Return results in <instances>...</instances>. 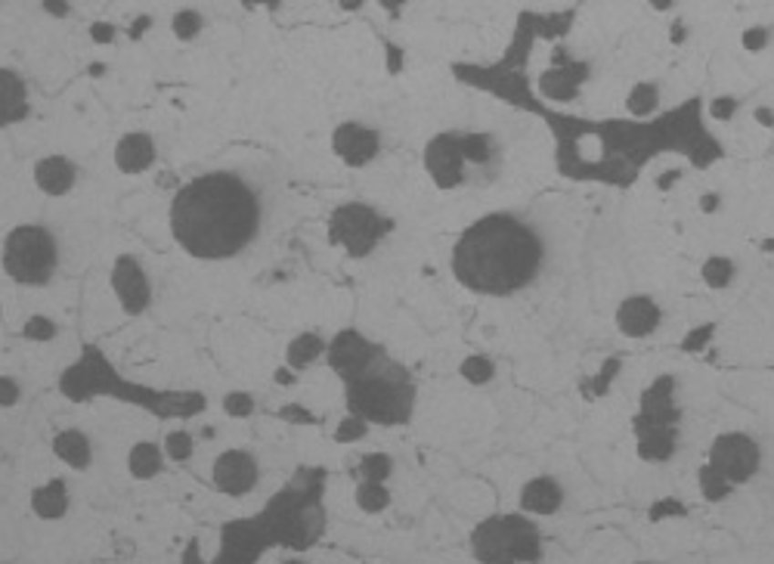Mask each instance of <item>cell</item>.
Listing matches in <instances>:
<instances>
[{"instance_id": "6da1fadb", "label": "cell", "mask_w": 774, "mask_h": 564, "mask_svg": "<svg viewBox=\"0 0 774 564\" xmlns=\"http://www.w3.org/2000/svg\"><path fill=\"white\" fill-rule=\"evenodd\" d=\"M261 226V202L236 174L195 177L170 202V230L192 257L221 261L239 255Z\"/></svg>"}, {"instance_id": "7a4b0ae2", "label": "cell", "mask_w": 774, "mask_h": 564, "mask_svg": "<svg viewBox=\"0 0 774 564\" xmlns=\"http://www.w3.org/2000/svg\"><path fill=\"white\" fill-rule=\"evenodd\" d=\"M545 245L533 226L511 214L474 221L452 248V273L477 295H511L542 267Z\"/></svg>"}, {"instance_id": "3957f363", "label": "cell", "mask_w": 774, "mask_h": 564, "mask_svg": "<svg viewBox=\"0 0 774 564\" xmlns=\"http://www.w3.org/2000/svg\"><path fill=\"white\" fill-rule=\"evenodd\" d=\"M347 406L363 422L403 425L416 406V388L397 366H385L378 372L366 370L347 381Z\"/></svg>"}, {"instance_id": "277c9868", "label": "cell", "mask_w": 774, "mask_h": 564, "mask_svg": "<svg viewBox=\"0 0 774 564\" xmlns=\"http://www.w3.org/2000/svg\"><path fill=\"white\" fill-rule=\"evenodd\" d=\"M471 549L480 564H533L542 552V539L536 524L523 515H496L474 527Z\"/></svg>"}, {"instance_id": "5b68a950", "label": "cell", "mask_w": 774, "mask_h": 564, "mask_svg": "<svg viewBox=\"0 0 774 564\" xmlns=\"http://www.w3.org/2000/svg\"><path fill=\"white\" fill-rule=\"evenodd\" d=\"M496 162V146L487 134H437L425 146V168L440 190L465 183L468 168H487Z\"/></svg>"}, {"instance_id": "8992f818", "label": "cell", "mask_w": 774, "mask_h": 564, "mask_svg": "<svg viewBox=\"0 0 774 564\" xmlns=\"http://www.w3.org/2000/svg\"><path fill=\"white\" fill-rule=\"evenodd\" d=\"M59 252L50 230L35 224H22L4 239V270L22 286H46L57 273Z\"/></svg>"}, {"instance_id": "52a82bcc", "label": "cell", "mask_w": 774, "mask_h": 564, "mask_svg": "<svg viewBox=\"0 0 774 564\" xmlns=\"http://www.w3.org/2000/svg\"><path fill=\"white\" fill-rule=\"evenodd\" d=\"M759 462H762L759 444H756L749 434L731 431V434L716 437L713 450H709L707 468L718 477V481H725L731 487V484L749 481V477L759 472Z\"/></svg>"}, {"instance_id": "ba28073f", "label": "cell", "mask_w": 774, "mask_h": 564, "mask_svg": "<svg viewBox=\"0 0 774 564\" xmlns=\"http://www.w3.org/2000/svg\"><path fill=\"white\" fill-rule=\"evenodd\" d=\"M387 221H381L372 208L366 205H344L332 214V239L341 242L354 257L369 255L375 242L387 233Z\"/></svg>"}, {"instance_id": "9c48e42d", "label": "cell", "mask_w": 774, "mask_h": 564, "mask_svg": "<svg viewBox=\"0 0 774 564\" xmlns=\"http://www.w3.org/2000/svg\"><path fill=\"white\" fill-rule=\"evenodd\" d=\"M325 354H328V366H332L344 381H350L369 370L378 350H375L372 341H366L363 335L354 332V329H344V332L335 335V341L325 348Z\"/></svg>"}, {"instance_id": "30bf717a", "label": "cell", "mask_w": 774, "mask_h": 564, "mask_svg": "<svg viewBox=\"0 0 774 564\" xmlns=\"http://www.w3.org/2000/svg\"><path fill=\"white\" fill-rule=\"evenodd\" d=\"M112 288H115V295H119L121 308L128 310L130 317H137V313H143L146 308H150V298H152L150 277H146V270L139 267L137 257L121 255L119 261H115Z\"/></svg>"}, {"instance_id": "8fae6325", "label": "cell", "mask_w": 774, "mask_h": 564, "mask_svg": "<svg viewBox=\"0 0 774 564\" xmlns=\"http://www.w3.org/2000/svg\"><path fill=\"white\" fill-rule=\"evenodd\" d=\"M214 484L226 496H245L257 484V462L245 450H226L214 459Z\"/></svg>"}, {"instance_id": "7c38bea8", "label": "cell", "mask_w": 774, "mask_h": 564, "mask_svg": "<svg viewBox=\"0 0 774 564\" xmlns=\"http://www.w3.org/2000/svg\"><path fill=\"white\" fill-rule=\"evenodd\" d=\"M378 146H381L378 131L366 128V124H356V121L341 124L332 134V149L338 152V159L344 164H350V168L369 164L375 155H378Z\"/></svg>"}, {"instance_id": "4fadbf2b", "label": "cell", "mask_w": 774, "mask_h": 564, "mask_svg": "<svg viewBox=\"0 0 774 564\" xmlns=\"http://www.w3.org/2000/svg\"><path fill=\"white\" fill-rule=\"evenodd\" d=\"M660 326V308L647 295H632L616 308V329L629 339H645Z\"/></svg>"}, {"instance_id": "5bb4252c", "label": "cell", "mask_w": 774, "mask_h": 564, "mask_svg": "<svg viewBox=\"0 0 774 564\" xmlns=\"http://www.w3.org/2000/svg\"><path fill=\"white\" fill-rule=\"evenodd\" d=\"M75 164L66 155H46L35 164V183L46 195H66L75 186Z\"/></svg>"}, {"instance_id": "9a60e30c", "label": "cell", "mask_w": 774, "mask_h": 564, "mask_svg": "<svg viewBox=\"0 0 774 564\" xmlns=\"http://www.w3.org/2000/svg\"><path fill=\"white\" fill-rule=\"evenodd\" d=\"M564 503V490L552 477H533L521 490V508L530 515H554Z\"/></svg>"}, {"instance_id": "2e32d148", "label": "cell", "mask_w": 774, "mask_h": 564, "mask_svg": "<svg viewBox=\"0 0 774 564\" xmlns=\"http://www.w3.org/2000/svg\"><path fill=\"white\" fill-rule=\"evenodd\" d=\"M28 112V90L26 81L13 68H0V128L22 121Z\"/></svg>"}, {"instance_id": "e0dca14e", "label": "cell", "mask_w": 774, "mask_h": 564, "mask_svg": "<svg viewBox=\"0 0 774 564\" xmlns=\"http://www.w3.org/2000/svg\"><path fill=\"white\" fill-rule=\"evenodd\" d=\"M155 162V143L150 134H128L115 146V164L124 174H139Z\"/></svg>"}, {"instance_id": "ac0fdd59", "label": "cell", "mask_w": 774, "mask_h": 564, "mask_svg": "<svg viewBox=\"0 0 774 564\" xmlns=\"http://www.w3.org/2000/svg\"><path fill=\"white\" fill-rule=\"evenodd\" d=\"M53 453H57L68 468H77V472L88 468L93 462V446L88 441V434H84V431H75V428L59 431V434L53 437Z\"/></svg>"}, {"instance_id": "d6986e66", "label": "cell", "mask_w": 774, "mask_h": 564, "mask_svg": "<svg viewBox=\"0 0 774 564\" xmlns=\"http://www.w3.org/2000/svg\"><path fill=\"white\" fill-rule=\"evenodd\" d=\"M31 508L37 518L44 521H59L68 512V490L62 481H46L35 493H31Z\"/></svg>"}, {"instance_id": "ffe728a7", "label": "cell", "mask_w": 774, "mask_h": 564, "mask_svg": "<svg viewBox=\"0 0 774 564\" xmlns=\"http://www.w3.org/2000/svg\"><path fill=\"white\" fill-rule=\"evenodd\" d=\"M128 468L130 475L137 477V481H150V477H155L161 472V450L150 441L137 444L134 450H130L128 456Z\"/></svg>"}, {"instance_id": "44dd1931", "label": "cell", "mask_w": 774, "mask_h": 564, "mask_svg": "<svg viewBox=\"0 0 774 564\" xmlns=\"http://www.w3.org/2000/svg\"><path fill=\"white\" fill-rule=\"evenodd\" d=\"M323 350H325V341L319 339V335L304 332V335H298V339H294L292 344H288V350H285L288 366H292V370H304V366H310L313 360H319V354H323Z\"/></svg>"}, {"instance_id": "7402d4cb", "label": "cell", "mask_w": 774, "mask_h": 564, "mask_svg": "<svg viewBox=\"0 0 774 564\" xmlns=\"http://www.w3.org/2000/svg\"><path fill=\"white\" fill-rule=\"evenodd\" d=\"M580 81L583 78H576V72H561V68H554V72L542 75V90L549 93L552 99H570L580 90Z\"/></svg>"}, {"instance_id": "603a6c76", "label": "cell", "mask_w": 774, "mask_h": 564, "mask_svg": "<svg viewBox=\"0 0 774 564\" xmlns=\"http://www.w3.org/2000/svg\"><path fill=\"white\" fill-rule=\"evenodd\" d=\"M356 506L363 508V512H369V515H378V512H385V508L390 506V493H387L385 484L363 481L356 487Z\"/></svg>"}, {"instance_id": "cb8c5ba5", "label": "cell", "mask_w": 774, "mask_h": 564, "mask_svg": "<svg viewBox=\"0 0 774 564\" xmlns=\"http://www.w3.org/2000/svg\"><path fill=\"white\" fill-rule=\"evenodd\" d=\"M625 103H629L632 115H651L656 103H660V93H656L651 81H641L629 90V99H625Z\"/></svg>"}, {"instance_id": "d4e9b609", "label": "cell", "mask_w": 774, "mask_h": 564, "mask_svg": "<svg viewBox=\"0 0 774 564\" xmlns=\"http://www.w3.org/2000/svg\"><path fill=\"white\" fill-rule=\"evenodd\" d=\"M390 468H394V462H390L387 453H369V456H363V462H359L363 481H372V484H385L390 477Z\"/></svg>"}, {"instance_id": "484cf974", "label": "cell", "mask_w": 774, "mask_h": 564, "mask_svg": "<svg viewBox=\"0 0 774 564\" xmlns=\"http://www.w3.org/2000/svg\"><path fill=\"white\" fill-rule=\"evenodd\" d=\"M734 277V264L728 261V257H709L707 264H703V282H707L709 288H725Z\"/></svg>"}, {"instance_id": "4316f807", "label": "cell", "mask_w": 774, "mask_h": 564, "mask_svg": "<svg viewBox=\"0 0 774 564\" xmlns=\"http://www.w3.org/2000/svg\"><path fill=\"white\" fill-rule=\"evenodd\" d=\"M462 375L471 385H487L492 375H496V366H492L487 357H468L462 363Z\"/></svg>"}, {"instance_id": "83f0119b", "label": "cell", "mask_w": 774, "mask_h": 564, "mask_svg": "<svg viewBox=\"0 0 774 564\" xmlns=\"http://www.w3.org/2000/svg\"><path fill=\"white\" fill-rule=\"evenodd\" d=\"M164 453L174 462H186L192 456V434L190 431H170V434L164 437Z\"/></svg>"}, {"instance_id": "f1b7e54d", "label": "cell", "mask_w": 774, "mask_h": 564, "mask_svg": "<svg viewBox=\"0 0 774 564\" xmlns=\"http://www.w3.org/2000/svg\"><path fill=\"white\" fill-rule=\"evenodd\" d=\"M201 31V16L195 10H180L174 16V35L180 37V41H190V37H195Z\"/></svg>"}, {"instance_id": "f546056e", "label": "cell", "mask_w": 774, "mask_h": 564, "mask_svg": "<svg viewBox=\"0 0 774 564\" xmlns=\"http://www.w3.org/2000/svg\"><path fill=\"white\" fill-rule=\"evenodd\" d=\"M90 381L88 375H81V370H68L66 375H62V391H66L72 401H84V397L90 394Z\"/></svg>"}, {"instance_id": "4dcf8cb0", "label": "cell", "mask_w": 774, "mask_h": 564, "mask_svg": "<svg viewBox=\"0 0 774 564\" xmlns=\"http://www.w3.org/2000/svg\"><path fill=\"white\" fill-rule=\"evenodd\" d=\"M223 410L230 413V416H236V419H245V416H252V413H254V397L245 394V391H232V394H226Z\"/></svg>"}, {"instance_id": "1f68e13d", "label": "cell", "mask_w": 774, "mask_h": 564, "mask_svg": "<svg viewBox=\"0 0 774 564\" xmlns=\"http://www.w3.org/2000/svg\"><path fill=\"white\" fill-rule=\"evenodd\" d=\"M22 335L31 341H46V339L57 335V326H53V319H46V317H31L26 323V329H22Z\"/></svg>"}, {"instance_id": "d6a6232c", "label": "cell", "mask_w": 774, "mask_h": 564, "mask_svg": "<svg viewBox=\"0 0 774 564\" xmlns=\"http://www.w3.org/2000/svg\"><path fill=\"white\" fill-rule=\"evenodd\" d=\"M366 434V422L359 419V416H347L338 425V431H335V437H338V441H344V444H350V441H359V437Z\"/></svg>"}, {"instance_id": "836d02e7", "label": "cell", "mask_w": 774, "mask_h": 564, "mask_svg": "<svg viewBox=\"0 0 774 564\" xmlns=\"http://www.w3.org/2000/svg\"><path fill=\"white\" fill-rule=\"evenodd\" d=\"M19 401V381L10 375H0V406H13Z\"/></svg>"}, {"instance_id": "e575fe53", "label": "cell", "mask_w": 774, "mask_h": 564, "mask_svg": "<svg viewBox=\"0 0 774 564\" xmlns=\"http://www.w3.org/2000/svg\"><path fill=\"white\" fill-rule=\"evenodd\" d=\"M765 44H769V31H765V28H749L747 35H744V47H747L749 53L762 50Z\"/></svg>"}, {"instance_id": "d590c367", "label": "cell", "mask_w": 774, "mask_h": 564, "mask_svg": "<svg viewBox=\"0 0 774 564\" xmlns=\"http://www.w3.org/2000/svg\"><path fill=\"white\" fill-rule=\"evenodd\" d=\"M93 41H99V44H108L115 37V31H112V26H108V22H97V26H93Z\"/></svg>"}, {"instance_id": "8d00e7d4", "label": "cell", "mask_w": 774, "mask_h": 564, "mask_svg": "<svg viewBox=\"0 0 774 564\" xmlns=\"http://www.w3.org/2000/svg\"><path fill=\"white\" fill-rule=\"evenodd\" d=\"M731 112H734V99L731 97H722V99H716V103H713L716 119H728Z\"/></svg>"}, {"instance_id": "74e56055", "label": "cell", "mask_w": 774, "mask_h": 564, "mask_svg": "<svg viewBox=\"0 0 774 564\" xmlns=\"http://www.w3.org/2000/svg\"><path fill=\"white\" fill-rule=\"evenodd\" d=\"M44 10H46V13H53V16H66V13H68V6H62L59 0H50V4H44Z\"/></svg>"}, {"instance_id": "f35d334b", "label": "cell", "mask_w": 774, "mask_h": 564, "mask_svg": "<svg viewBox=\"0 0 774 564\" xmlns=\"http://www.w3.org/2000/svg\"><path fill=\"white\" fill-rule=\"evenodd\" d=\"M276 381H279V385H292V381H294L292 370H279V372H276Z\"/></svg>"}, {"instance_id": "ab89813d", "label": "cell", "mask_w": 774, "mask_h": 564, "mask_svg": "<svg viewBox=\"0 0 774 564\" xmlns=\"http://www.w3.org/2000/svg\"><path fill=\"white\" fill-rule=\"evenodd\" d=\"M716 195H707V199H703V211H716Z\"/></svg>"}, {"instance_id": "60d3db41", "label": "cell", "mask_w": 774, "mask_h": 564, "mask_svg": "<svg viewBox=\"0 0 774 564\" xmlns=\"http://www.w3.org/2000/svg\"><path fill=\"white\" fill-rule=\"evenodd\" d=\"M283 564H304L301 559H288V561H283Z\"/></svg>"}, {"instance_id": "b9f144b4", "label": "cell", "mask_w": 774, "mask_h": 564, "mask_svg": "<svg viewBox=\"0 0 774 564\" xmlns=\"http://www.w3.org/2000/svg\"><path fill=\"white\" fill-rule=\"evenodd\" d=\"M635 564H647V561H635Z\"/></svg>"}]
</instances>
